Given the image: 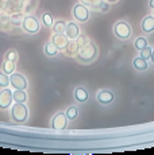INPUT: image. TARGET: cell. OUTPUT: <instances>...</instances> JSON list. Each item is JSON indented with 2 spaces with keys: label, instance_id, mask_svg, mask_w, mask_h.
I'll list each match as a JSON object with an SVG mask.
<instances>
[{
  "label": "cell",
  "instance_id": "52a82bcc",
  "mask_svg": "<svg viewBox=\"0 0 154 155\" xmlns=\"http://www.w3.org/2000/svg\"><path fill=\"white\" fill-rule=\"evenodd\" d=\"M64 34L66 35L69 41H76L77 38L80 37V27H79V25L75 23V22L66 23V27H65Z\"/></svg>",
  "mask_w": 154,
  "mask_h": 155
},
{
  "label": "cell",
  "instance_id": "484cf974",
  "mask_svg": "<svg viewBox=\"0 0 154 155\" xmlns=\"http://www.w3.org/2000/svg\"><path fill=\"white\" fill-rule=\"evenodd\" d=\"M5 59H8V61H14L16 62L18 59V53L15 51V50H10V51L5 54Z\"/></svg>",
  "mask_w": 154,
  "mask_h": 155
},
{
  "label": "cell",
  "instance_id": "ac0fdd59",
  "mask_svg": "<svg viewBox=\"0 0 154 155\" xmlns=\"http://www.w3.org/2000/svg\"><path fill=\"white\" fill-rule=\"evenodd\" d=\"M14 70H15V62L5 59L4 64H3V73H5V74H12Z\"/></svg>",
  "mask_w": 154,
  "mask_h": 155
},
{
  "label": "cell",
  "instance_id": "e0dca14e",
  "mask_svg": "<svg viewBox=\"0 0 154 155\" xmlns=\"http://www.w3.org/2000/svg\"><path fill=\"white\" fill-rule=\"evenodd\" d=\"M57 53H58V49L53 42H49L45 45V54L47 57H54Z\"/></svg>",
  "mask_w": 154,
  "mask_h": 155
},
{
  "label": "cell",
  "instance_id": "d6986e66",
  "mask_svg": "<svg viewBox=\"0 0 154 155\" xmlns=\"http://www.w3.org/2000/svg\"><path fill=\"white\" fill-rule=\"evenodd\" d=\"M65 27H66V23H65L64 20H57V22H54V25L52 26L54 34H61V32H64Z\"/></svg>",
  "mask_w": 154,
  "mask_h": 155
},
{
  "label": "cell",
  "instance_id": "8fae6325",
  "mask_svg": "<svg viewBox=\"0 0 154 155\" xmlns=\"http://www.w3.org/2000/svg\"><path fill=\"white\" fill-rule=\"evenodd\" d=\"M141 28L145 34H152L154 31V16L153 15H147L143 18L141 23Z\"/></svg>",
  "mask_w": 154,
  "mask_h": 155
},
{
  "label": "cell",
  "instance_id": "9a60e30c",
  "mask_svg": "<svg viewBox=\"0 0 154 155\" xmlns=\"http://www.w3.org/2000/svg\"><path fill=\"white\" fill-rule=\"evenodd\" d=\"M134 68L137 70H146L147 68H149V65H147V61L146 59H143L142 57H137V58L134 59Z\"/></svg>",
  "mask_w": 154,
  "mask_h": 155
},
{
  "label": "cell",
  "instance_id": "83f0119b",
  "mask_svg": "<svg viewBox=\"0 0 154 155\" xmlns=\"http://www.w3.org/2000/svg\"><path fill=\"white\" fill-rule=\"evenodd\" d=\"M107 3H109V4H115V3H118L119 0H105Z\"/></svg>",
  "mask_w": 154,
  "mask_h": 155
},
{
  "label": "cell",
  "instance_id": "5bb4252c",
  "mask_svg": "<svg viewBox=\"0 0 154 155\" xmlns=\"http://www.w3.org/2000/svg\"><path fill=\"white\" fill-rule=\"evenodd\" d=\"M14 96V101L19 104H25L26 100H27V94H26L25 91H19V89H15V93H12Z\"/></svg>",
  "mask_w": 154,
  "mask_h": 155
},
{
  "label": "cell",
  "instance_id": "8992f818",
  "mask_svg": "<svg viewBox=\"0 0 154 155\" xmlns=\"http://www.w3.org/2000/svg\"><path fill=\"white\" fill-rule=\"evenodd\" d=\"M14 101L12 92L7 88H3V91L0 92V109H7L11 107Z\"/></svg>",
  "mask_w": 154,
  "mask_h": 155
},
{
  "label": "cell",
  "instance_id": "6da1fadb",
  "mask_svg": "<svg viewBox=\"0 0 154 155\" xmlns=\"http://www.w3.org/2000/svg\"><path fill=\"white\" fill-rule=\"evenodd\" d=\"M114 34L118 39L120 41H127L132 34V28L126 20H119L118 23H115L114 26Z\"/></svg>",
  "mask_w": 154,
  "mask_h": 155
},
{
  "label": "cell",
  "instance_id": "603a6c76",
  "mask_svg": "<svg viewBox=\"0 0 154 155\" xmlns=\"http://www.w3.org/2000/svg\"><path fill=\"white\" fill-rule=\"evenodd\" d=\"M65 115H66V117L69 119V120H75L77 117V108L76 107H69L68 111L65 112Z\"/></svg>",
  "mask_w": 154,
  "mask_h": 155
},
{
  "label": "cell",
  "instance_id": "d4e9b609",
  "mask_svg": "<svg viewBox=\"0 0 154 155\" xmlns=\"http://www.w3.org/2000/svg\"><path fill=\"white\" fill-rule=\"evenodd\" d=\"M152 51H153V50L150 49L149 46H146L143 50H141V57L143 59H146V61H149V58L152 57Z\"/></svg>",
  "mask_w": 154,
  "mask_h": 155
},
{
  "label": "cell",
  "instance_id": "9c48e42d",
  "mask_svg": "<svg viewBox=\"0 0 154 155\" xmlns=\"http://www.w3.org/2000/svg\"><path fill=\"white\" fill-rule=\"evenodd\" d=\"M66 124H68V117L65 113L58 112L57 115L53 117L52 126H53V128H55V130H64V128H66Z\"/></svg>",
  "mask_w": 154,
  "mask_h": 155
},
{
  "label": "cell",
  "instance_id": "7c38bea8",
  "mask_svg": "<svg viewBox=\"0 0 154 155\" xmlns=\"http://www.w3.org/2000/svg\"><path fill=\"white\" fill-rule=\"evenodd\" d=\"M97 101L100 104H109L114 101V93L109 91H102L97 93Z\"/></svg>",
  "mask_w": 154,
  "mask_h": 155
},
{
  "label": "cell",
  "instance_id": "3957f363",
  "mask_svg": "<svg viewBox=\"0 0 154 155\" xmlns=\"http://www.w3.org/2000/svg\"><path fill=\"white\" fill-rule=\"evenodd\" d=\"M11 115H12V119L16 123H25L28 117V109L25 104L15 103L11 108Z\"/></svg>",
  "mask_w": 154,
  "mask_h": 155
},
{
  "label": "cell",
  "instance_id": "cb8c5ba5",
  "mask_svg": "<svg viewBox=\"0 0 154 155\" xmlns=\"http://www.w3.org/2000/svg\"><path fill=\"white\" fill-rule=\"evenodd\" d=\"M8 84H10V78H8V74L0 73V86H2V88H7Z\"/></svg>",
  "mask_w": 154,
  "mask_h": 155
},
{
  "label": "cell",
  "instance_id": "7402d4cb",
  "mask_svg": "<svg viewBox=\"0 0 154 155\" xmlns=\"http://www.w3.org/2000/svg\"><path fill=\"white\" fill-rule=\"evenodd\" d=\"M79 43H77V41H69V43H68V46H66V49L65 50H68V53L69 54H75V53L79 51Z\"/></svg>",
  "mask_w": 154,
  "mask_h": 155
},
{
  "label": "cell",
  "instance_id": "f546056e",
  "mask_svg": "<svg viewBox=\"0 0 154 155\" xmlns=\"http://www.w3.org/2000/svg\"><path fill=\"white\" fill-rule=\"evenodd\" d=\"M153 16H154V10H153Z\"/></svg>",
  "mask_w": 154,
  "mask_h": 155
},
{
  "label": "cell",
  "instance_id": "7a4b0ae2",
  "mask_svg": "<svg viewBox=\"0 0 154 155\" xmlns=\"http://www.w3.org/2000/svg\"><path fill=\"white\" fill-rule=\"evenodd\" d=\"M77 53H79V57H80V59H81V61L89 62V61H92L95 57H96L97 49H96V46H95L92 42H89V41H88L87 43L82 45V46L80 47Z\"/></svg>",
  "mask_w": 154,
  "mask_h": 155
},
{
  "label": "cell",
  "instance_id": "ba28073f",
  "mask_svg": "<svg viewBox=\"0 0 154 155\" xmlns=\"http://www.w3.org/2000/svg\"><path fill=\"white\" fill-rule=\"evenodd\" d=\"M10 84L14 86V89H19V91H25L26 88H27V81H26V78L23 76H20V74H11L10 77Z\"/></svg>",
  "mask_w": 154,
  "mask_h": 155
},
{
  "label": "cell",
  "instance_id": "30bf717a",
  "mask_svg": "<svg viewBox=\"0 0 154 155\" xmlns=\"http://www.w3.org/2000/svg\"><path fill=\"white\" fill-rule=\"evenodd\" d=\"M52 42L57 46L58 50H65L68 46V43H69V39H68V37L64 34V32H61V34H54L52 38Z\"/></svg>",
  "mask_w": 154,
  "mask_h": 155
},
{
  "label": "cell",
  "instance_id": "5b68a950",
  "mask_svg": "<svg viewBox=\"0 0 154 155\" xmlns=\"http://www.w3.org/2000/svg\"><path fill=\"white\" fill-rule=\"evenodd\" d=\"M73 18L80 23H85L88 19H89V8L87 5L81 4V3H77V4L73 7Z\"/></svg>",
  "mask_w": 154,
  "mask_h": 155
},
{
  "label": "cell",
  "instance_id": "2e32d148",
  "mask_svg": "<svg viewBox=\"0 0 154 155\" xmlns=\"http://www.w3.org/2000/svg\"><path fill=\"white\" fill-rule=\"evenodd\" d=\"M75 97L77 101L84 103V101H87V99H88V92L85 91L84 88H77L75 91Z\"/></svg>",
  "mask_w": 154,
  "mask_h": 155
},
{
  "label": "cell",
  "instance_id": "277c9868",
  "mask_svg": "<svg viewBox=\"0 0 154 155\" xmlns=\"http://www.w3.org/2000/svg\"><path fill=\"white\" fill-rule=\"evenodd\" d=\"M22 27L26 32H28V34H37V32H39V30H41V23L35 16L28 15V16L23 18Z\"/></svg>",
  "mask_w": 154,
  "mask_h": 155
},
{
  "label": "cell",
  "instance_id": "44dd1931",
  "mask_svg": "<svg viewBox=\"0 0 154 155\" xmlns=\"http://www.w3.org/2000/svg\"><path fill=\"white\" fill-rule=\"evenodd\" d=\"M134 46H135V49L137 50H143L145 47L147 46V41H146V38H143V37H139L135 39V42H134Z\"/></svg>",
  "mask_w": 154,
  "mask_h": 155
},
{
  "label": "cell",
  "instance_id": "4316f807",
  "mask_svg": "<svg viewBox=\"0 0 154 155\" xmlns=\"http://www.w3.org/2000/svg\"><path fill=\"white\" fill-rule=\"evenodd\" d=\"M149 7L152 10H154V0H149Z\"/></svg>",
  "mask_w": 154,
  "mask_h": 155
},
{
  "label": "cell",
  "instance_id": "ffe728a7",
  "mask_svg": "<svg viewBox=\"0 0 154 155\" xmlns=\"http://www.w3.org/2000/svg\"><path fill=\"white\" fill-rule=\"evenodd\" d=\"M41 19H42L43 26H46V27H52V26L54 25V19H53L52 14H49V12H45V14H43Z\"/></svg>",
  "mask_w": 154,
  "mask_h": 155
},
{
  "label": "cell",
  "instance_id": "f1b7e54d",
  "mask_svg": "<svg viewBox=\"0 0 154 155\" xmlns=\"http://www.w3.org/2000/svg\"><path fill=\"white\" fill-rule=\"evenodd\" d=\"M150 59H152V61L154 62V50H153V51H152V57H150Z\"/></svg>",
  "mask_w": 154,
  "mask_h": 155
},
{
  "label": "cell",
  "instance_id": "4fadbf2b",
  "mask_svg": "<svg viewBox=\"0 0 154 155\" xmlns=\"http://www.w3.org/2000/svg\"><path fill=\"white\" fill-rule=\"evenodd\" d=\"M81 4H84V5H87L88 8H92V10H96V11H99L100 10V7H102V4L104 3V0H79Z\"/></svg>",
  "mask_w": 154,
  "mask_h": 155
}]
</instances>
